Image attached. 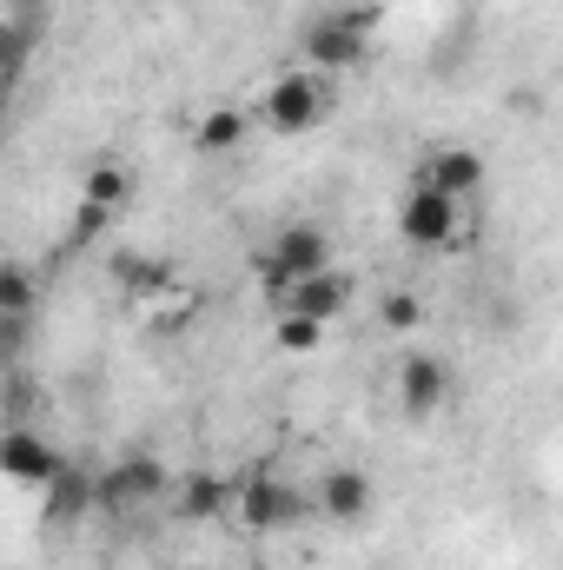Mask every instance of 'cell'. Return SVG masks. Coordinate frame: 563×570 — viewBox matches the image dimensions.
Instances as JSON below:
<instances>
[{
  "instance_id": "1",
  "label": "cell",
  "mask_w": 563,
  "mask_h": 570,
  "mask_svg": "<svg viewBox=\"0 0 563 570\" xmlns=\"http://www.w3.org/2000/svg\"><path fill=\"white\" fill-rule=\"evenodd\" d=\"M372 27H378L372 7H358V13H312L305 33H298L305 73H358L365 53H372Z\"/></svg>"
},
{
  "instance_id": "2",
  "label": "cell",
  "mask_w": 563,
  "mask_h": 570,
  "mask_svg": "<svg viewBox=\"0 0 563 570\" xmlns=\"http://www.w3.org/2000/svg\"><path fill=\"white\" fill-rule=\"evenodd\" d=\"M398 239L418 246V253H451L464 246V199H444L431 186H412L398 199Z\"/></svg>"
},
{
  "instance_id": "3",
  "label": "cell",
  "mask_w": 563,
  "mask_h": 570,
  "mask_svg": "<svg viewBox=\"0 0 563 570\" xmlns=\"http://www.w3.org/2000/svg\"><path fill=\"white\" fill-rule=\"evenodd\" d=\"M166 464L152 458V451H134V458H120L113 471H100L93 478V511H134V504H152V498H166Z\"/></svg>"
},
{
  "instance_id": "4",
  "label": "cell",
  "mask_w": 563,
  "mask_h": 570,
  "mask_svg": "<svg viewBox=\"0 0 563 570\" xmlns=\"http://www.w3.org/2000/svg\"><path fill=\"white\" fill-rule=\"evenodd\" d=\"M332 266V239L318 233V226H285L279 239H273V253L259 259V279L273 285V292H285V285L312 279V273H325Z\"/></svg>"
},
{
  "instance_id": "5",
  "label": "cell",
  "mask_w": 563,
  "mask_h": 570,
  "mask_svg": "<svg viewBox=\"0 0 563 570\" xmlns=\"http://www.w3.org/2000/svg\"><path fill=\"white\" fill-rule=\"evenodd\" d=\"M325 120V87H318V73H279L273 87H266V127L273 134H312Z\"/></svg>"
},
{
  "instance_id": "6",
  "label": "cell",
  "mask_w": 563,
  "mask_h": 570,
  "mask_svg": "<svg viewBox=\"0 0 563 570\" xmlns=\"http://www.w3.org/2000/svg\"><path fill=\"white\" fill-rule=\"evenodd\" d=\"M53 471H60V451H53L33 425H7L0 431V478H7V484H20V491H47Z\"/></svg>"
},
{
  "instance_id": "7",
  "label": "cell",
  "mask_w": 563,
  "mask_h": 570,
  "mask_svg": "<svg viewBox=\"0 0 563 570\" xmlns=\"http://www.w3.org/2000/svg\"><path fill=\"white\" fill-rule=\"evenodd\" d=\"M233 511H239L253 531H285V524H298V518L312 511V498H298L279 478H246V484H233Z\"/></svg>"
},
{
  "instance_id": "8",
  "label": "cell",
  "mask_w": 563,
  "mask_h": 570,
  "mask_svg": "<svg viewBox=\"0 0 563 570\" xmlns=\"http://www.w3.org/2000/svg\"><path fill=\"white\" fill-rule=\"evenodd\" d=\"M451 392H457V379H451V365H444L437 352H405V358H398V399H405L412 419L444 412Z\"/></svg>"
},
{
  "instance_id": "9",
  "label": "cell",
  "mask_w": 563,
  "mask_h": 570,
  "mask_svg": "<svg viewBox=\"0 0 563 570\" xmlns=\"http://www.w3.org/2000/svg\"><path fill=\"white\" fill-rule=\"evenodd\" d=\"M412 186H431L444 199H471L484 186V153L477 146H437L418 173H412Z\"/></svg>"
},
{
  "instance_id": "10",
  "label": "cell",
  "mask_w": 563,
  "mask_h": 570,
  "mask_svg": "<svg viewBox=\"0 0 563 570\" xmlns=\"http://www.w3.org/2000/svg\"><path fill=\"white\" fill-rule=\"evenodd\" d=\"M352 292H358V279L352 273H338V266H325V273H312V279L285 285V312H298V318H312V325H332L345 305H352Z\"/></svg>"
},
{
  "instance_id": "11",
  "label": "cell",
  "mask_w": 563,
  "mask_h": 570,
  "mask_svg": "<svg viewBox=\"0 0 563 570\" xmlns=\"http://www.w3.org/2000/svg\"><path fill=\"white\" fill-rule=\"evenodd\" d=\"M312 511L332 518V524H358V518L372 511V478H365L358 464H332V471L318 478V491H312Z\"/></svg>"
},
{
  "instance_id": "12",
  "label": "cell",
  "mask_w": 563,
  "mask_h": 570,
  "mask_svg": "<svg viewBox=\"0 0 563 570\" xmlns=\"http://www.w3.org/2000/svg\"><path fill=\"white\" fill-rule=\"evenodd\" d=\"M87 511H93V478L73 471V464H60L53 484H47V524H73V518H87Z\"/></svg>"
},
{
  "instance_id": "13",
  "label": "cell",
  "mask_w": 563,
  "mask_h": 570,
  "mask_svg": "<svg viewBox=\"0 0 563 570\" xmlns=\"http://www.w3.org/2000/svg\"><path fill=\"white\" fill-rule=\"evenodd\" d=\"M33 47H40V27H27V20H0V94H13L20 87V73H27V60H33Z\"/></svg>"
},
{
  "instance_id": "14",
  "label": "cell",
  "mask_w": 563,
  "mask_h": 570,
  "mask_svg": "<svg viewBox=\"0 0 563 570\" xmlns=\"http://www.w3.org/2000/svg\"><path fill=\"white\" fill-rule=\"evenodd\" d=\"M80 199H87V206L120 213V206L134 199V173H127V166H113V159H93V166H87V179H80Z\"/></svg>"
},
{
  "instance_id": "15",
  "label": "cell",
  "mask_w": 563,
  "mask_h": 570,
  "mask_svg": "<svg viewBox=\"0 0 563 570\" xmlns=\"http://www.w3.org/2000/svg\"><path fill=\"white\" fill-rule=\"evenodd\" d=\"M219 511H233V484H226V478H213V471L186 478V491H179V518L206 524V518H219Z\"/></svg>"
},
{
  "instance_id": "16",
  "label": "cell",
  "mask_w": 563,
  "mask_h": 570,
  "mask_svg": "<svg viewBox=\"0 0 563 570\" xmlns=\"http://www.w3.org/2000/svg\"><path fill=\"white\" fill-rule=\"evenodd\" d=\"M246 134H253V120H246L239 107H213V114L192 127V146H199V153H233V146H246Z\"/></svg>"
},
{
  "instance_id": "17",
  "label": "cell",
  "mask_w": 563,
  "mask_h": 570,
  "mask_svg": "<svg viewBox=\"0 0 563 570\" xmlns=\"http://www.w3.org/2000/svg\"><path fill=\"white\" fill-rule=\"evenodd\" d=\"M40 312V279L20 259H0V318H33Z\"/></svg>"
},
{
  "instance_id": "18",
  "label": "cell",
  "mask_w": 563,
  "mask_h": 570,
  "mask_svg": "<svg viewBox=\"0 0 563 570\" xmlns=\"http://www.w3.org/2000/svg\"><path fill=\"white\" fill-rule=\"evenodd\" d=\"M378 325H385V332H398V338H405V332H418V325H424L418 292H385V298H378Z\"/></svg>"
},
{
  "instance_id": "19",
  "label": "cell",
  "mask_w": 563,
  "mask_h": 570,
  "mask_svg": "<svg viewBox=\"0 0 563 570\" xmlns=\"http://www.w3.org/2000/svg\"><path fill=\"white\" fill-rule=\"evenodd\" d=\"M113 273L127 279V292H166V285H172V266H166V259H120Z\"/></svg>"
},
{
  "instance_id": "20",
  "label": "cell",
  "mask_w": 563,
  "mask_h": 570,
  "mask_svg": "<svg viewBox=\"0 0 563 570\" xmlns=\"http://www.w3.org/2000/svg\"><path fill=\"white\" fill-rule=\"evenodd\" d=\"M318 332H325V325H312V318L285 312V318H279V352H318V345H325Z\"/></svg>"
},
{
  "instance_id": "21",
  "label": "cell",
  "mask_w": 563,
  "mask_h": 570,
  "mask_svg": "<svg viewBox=\"0 0 563 570\" xmlns=\"http://www.w3.org/2000/svg\"><path fill=\"white\" fill-rule=\"evenodd\" d=\"M107 219H113L107 206H87V199H80V206H73V239H100V233H107Z\"/></svg>"
},
{
  "instance_id": "22",
  "label": "cell",
  "mask_w": 563,
  "mask_h": 570,
  "mask_svg": "<svg viewBox=\"0 0 563 570\" xmlns=\"http://www.w3.org/2000/svg\"><path fill=\"white\" fill-rule=\"evenodd\" d=\"M47 7H53V0H13V20H27V27H47Z\"/></svg>"
}]
</instances>
